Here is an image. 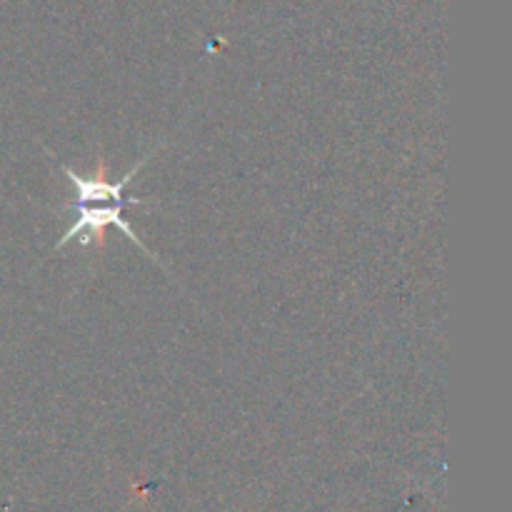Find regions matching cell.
<instances>
[{
  "label": "cell",
  "instance_id": "cell-1",
  "mask_svg": "<svg viewBox=\"0 0 512 512\" xmlns=\"http://www.w3.org/2000/svg\"><path fill=\"white\" fill-rule=\"evenodd\" d=\"M153 153L145 155V158L140 160L138 165H133V170H130V173H125L120 180L105 178V160L103 158H100L98 170H95L90 178H83V175H78L75 170H70L68 165H60V170L65 173V178H68L70 185L75 188V213H78V220H75V223L65 230V235L58 240L55 250H60L63 245H68L73 238H80V233H88L83 238V245L103 248L105 230L113 225V228H118L120 233L130 240V243L138 245V248L143 250L148 258L155 260V255L145 248L143 240L135 235V230L130 228L128 220L123 218L125 205H143V200L140 198H125L123 193H125V188L133 183L135 175L140 173V168H143V165L153 158Z\"/></svg>",
  "mask_w": 512,
  "mask_h": 512
}]
</instances>
